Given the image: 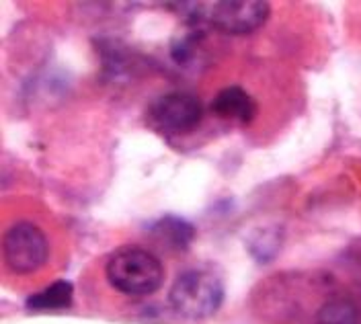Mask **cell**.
<instances>
[{"label": "cell", "instance_id": "1", "mask_svg": "<svg viewBox=\"0 0 361 324\" xmlns=\"http://www.w3.org/2000/svg\"><path fill=\"white\" fill-rule=\"evenodd\" d=\"M166 6V4H164ZM180 13L191 27H212L226 35H248L267 23L271 13L265 0H220V2H183ZM173 8V6H171Z\"/></svg>", "mask_w": 361, "mask_h": 324}, {"label": "cell", "instance_id": "2", "mask_svg": "<svg viewBox=\"0 0 361 324\" xmlns=\"http://www.w3.org/2000/svg\"><path fill=\"white\" fill-rule=\"evenodd\" d=\"M105 275L115 292L123 296H152L164 281V267L157 255L140 247H123L115 251L107 265Z\"/></svg>", "mask_w": 361, "mask_h": 324}, {"label": "cell", "instance_id": "3", "mask_svg": "<svg viewBox=\"0 0 361 324\" xmlns=\"http://www.w3.org/2000/svg\"><path fill=\"white\" fill-rule=\"evenodd\" d=\"M169 301L183 318L203 320L220 310L224 301V283L207 269H189L175 279Z\"/></svg>", "mask_w": 361, "mask_h": 324}, {"label": "cell", "instance_id": "4", "mask_svg": "<svg viewBox=\"0 0 361 324\" xmlns=\"http://www.w3.org/2000/svg\"><path fill=\"white\" fill-rule=\"evenodd\" d=\"M6 267L17 275H31L39 271L49 258V242L45 232L33 222L13 224L2 242Z\"/></svg>", "mask_w": 361, "mask_h": 324}, {"label": "cell", "instance_id": "5", "mask_svg": "<svg viewBox=\"0 0 361 324\" xmlns=\"http://www.w3.org/2000/svg\"><path fill=\"white\" fill-rule=\"evenodd\" d=\"M203 117L202 101L191 93H164L148 107L150 125L164 136H183L193 132Z\"/></svg>", "mask_w": 361, "mask_h": 324}, {"label": "cell", "instance_id": "6", "mask_svg": "<svg viewBox=\"0 0 361 324\" xmlns=\"http://www.w3.org/2000/svg\"><path fill=\"white\" fill-rule=\"evenodd\" d=\"M212 113L222 119L238 121L240 125H248L257 116V103L243 87H226L214 96L209 105Z\"/></svg>", "mask_w": 361, "mask_h": 324}, {"label": "cell", "instance_id": "7", "mask_svg": "<svg viewBox=\"0 0 361 324\" xmlns=\"http://www.w3.org/2000/svg\"><path fill=\"white\" fill-rule=\"evenodd\" d=\"M150 232L157 236L160 242H164L166 247H171L175 251L189 249L191 242L195 240L193 224L183 220V218H177V216H164L162 220H158L150 226Z\"/></svg>", "mask_w": 361, "mask_h": 324}, {"label": "cell", "instance_id": "8", "mask_svg": "<svg viewBox=\"0 0 361 324\" xmlns=\"http://www.w3.org/2000/svg\"><path fill=\"white\" fill-rule=\"evenodd\" d=\"M72 298H74V285L66 279H60L44 287L42 292L29 296L27 306L31 310H62L72 306Z\"/></svg>", "mask_w": 361, "mask_h": 324}, {"label": "cell", "instance_id": "9", "mask_svg": "<svg viewBox=\"0 0 361 324\" xmlns=\"http://www.w3.org/2000/svg\"><path fill=\"white\" fill-rule=\"evenodd\" d=\"M316 324H357V312L349 301L333 300L322 306Z\"/></svg>", "mask_w": 361, "mask_h": 324}]
</instances>
